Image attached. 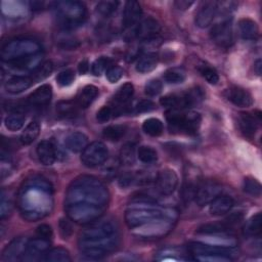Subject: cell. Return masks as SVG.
I'll return each instance as SVG.
<instances>
[{
    "mask_svg": "<svg viewBox=\"0 0 262 262\" xmlns=\"http://www.w3.org/2000/svg\"><path fill=\"white\" fill-rule=\"evenodd\" d=\"M133 181V176L131 174H124L120 177L119 179V184L122 186V187H126L128 185H130Z\"/></svg>",
    "mask_w": 262,
    "mask_h": 262,
    "instance_id": "obj_61",
    "label": "cell"
},
{
    "mask_svg": "<svg viewBox=\"0 0 262 262\" xmlns=\"http://www.w3.org/2000/svg\"><path fill=\"white\" fill-rule=\"evenodd\" d=\"M36 152L40 163L44 166H51L57 158L56 147L51 140L40 141L37 145Z\"/></svg>",
    "mask_w": 262,
    "mask_h": 262,
    "instance_id": "obj_18",
    "label": "cell"
},
{
    "mask_svg": "<svg viewBox=\"0 0 262 262\" xmlns=\"http://www.w3.org/2000/svg\"><path fill=\"white\" fill-rule=\"evenodd\" d=\"M187 177L184 180L182 190H181V196L184 202H189L190 200L194 199V194L196 191V188L200 184H198V177L196 173L192 174L191 172H186Z\"/></svg>",
    "mask_w": 262,
    "mask_h": 262,
    "instance_id": "obj_32",
    "label": "cell"
},
{
    "mask_svg": "<svg viewBox=\"0 0 262 262\" xmlns=\"http://www.w3.org/2000/svg\"><path fill=\"white\" fill-rule=\"evenodd\" d=\"M201 115L194 111H188L183 113V120H182V128L181 131H184L187 134H195L201 125Z\"/></svg>",
    "mask_w": 262,
    "mask_h": 262,
    "instance_id": "obj_29",
    "label": "cell"
},
{
    "mask_svg": "<svg viewBox=\"0 0 262 262\" xmlns=\"http://www.w3.org/2000/svg\"><path fill=\"white\" fill-rule=\"evenodd\" d=\"M163 217L177 218V211L172 208H160L150 199H138L125 213V222L132 229Z\"/></svg>",
    "mask_w": 262,
    "mask_h": 262,
    "instance_id": "obj_4",
    "label": "cell"
},
{
    "mask_svg": "<svg viewBox=\"0 0 262 262\" xmlns=\"http://www.w3.org/2000/svg\"><path fill=\"white\" fill-rule=\"evenodd\" d=\"M110 59L105 56H101L93 61L91 64V72L94 76H100L105 70L110 68Z\"/></svg>",
    "mask_w": 262,
    "mask_h": 262,
    "instance_id": "obj_51",
    "label": "cell"
},
{
    "mask_svg": "<svg viewBox=\"0 0 262 262\" xmlns=\"http://www.w3.org/2000/svg\"><path fill=\"white\" fill-rule=\"evenodd\" d=\"M123 69L118 67V66H112L106 70V79L111 82V83H116L118 82L122 76H123Z\"/></svg>",
    "mask_w": 262,
    "mask_h": 262,
    "instance_id": "obj_55",
    "label": "cell"
},
{
    "mask_svg": "<svg viewBox=\"0 0 262 262\" xmlns=\"http://www.w3.org/2000/svg\"><path fill=\"white\" fill-rule=\"evenodd\" d=\"M142 129L147 135L156 137V136H160L163 133L164 126L162 121H160L159 119L149 118L143 122Z\"/></svg>",
    "mask_w": 262,
    "mask_h": 262,
    "instance_id": "obj_37",
    "label": "cell"
},
{
    "mask_svg": "<svg viewBox=\"0 0 262 262\" xmlns=\"http://www.w3.org/2000/svg\"><path fill=\"white\" fill-rule=\"evenodd\" d=\"M97 95L98 88L94 85H87L78 94L76 102L80 108H86L95 100Z\"/></svg>",
    "mask_w": 262,
    "mask_h": 262,
    "instance_id": "obj_31",
    "label": "cell"
},
{
    "mask_svg": "<svg viewBox=\"0 0 262 262\" xmlns=\"http://www.w3.org/2000/svg\"><path fill=\"white\" fill-rule=\"evenodd\" d=\"M120 243L119 226L113 219H97L86 226L79 236L80 252L97 260L115 251Z\"/></svg>",
    "mask_w": 262,
    "mask_h": 262,
    "instance_id": "obj_2",
    "label": "cell"
},
{
    "mask_svg": "<svg viewBox=\"0 0 262 262\" xmlns=\"http://www.w3.org/2000/svg\"><path fill=\"white\" fill-rule=\"evenodd\" d=\"M160 103L169 110H183L189 106L185 93L166 95L160 99Z\"/></svg>",
    "mask_w": 262,
    "mask_h": 262,
    "instance_id": "obj_30",
    "label": "cell"
},
{
    "mask_svg": "<svg viewBox=\"0 0 262 262\" xmlns=\"http://www.w3.org/2000/svg\"><path fill=\"white\" fill-rule=\"evenodd\" d=\"M25 121H26V117L24 116L23 113H12L5 118L4 124L8 130L17 131L24 126Z\"/></svg>",
    "mask_w": 262,
    "mask_h": 262,
    "instance_id": "obj_41",
    "label": "cell"
},
{
    "mask_svg": "<svg viewBox=\"0 0 262 262\" xmlns=\"http://www.w3.org/2000/svg\"><path fill=\"white\" fill-rule=\"evenodd\" d=\"M228 99L234 105L239 107H249L253 104L254 100L252 95L244 88L234 86L228 91Z\"/></svg>",
    "mask_w": 262,
    "mask_h": 262,
    "instance_id": "obj_23",
    "label": "cell"
},
{
    "mask_svg": "<svg viewBox=\"0 0 262 262\" xmlns=\"http://www.w3.org/2000/svg\"><path fill=\"white\" fill-rule=\"evenodd\" d=\"M78 71L81 75L86 74L89 71V61L87 59H82L78 64Z\"/></svg>",
    "mask_w": 262,
    "mask_h": 262,
    "instance_id": "obj_62",
    "label": "cell"
},
{
    "mask_svg": "<svg viewBox=\"0 0 262 262\" xmlns=\"http://www.w3.org/2000/svg\"><path fill=\"white\" fill-rule=\"evenodd\" d=\"M108 157V149L103 142L94 141L88 144L81 155V162L88 168H94L103 164Z\"/></svg>",
    "mask_w": 262,
    "mask_h": 262,
    "instance_id": "obj_10",
    "label": "cell"
},
{
    "mask_svg": "<svg viewBox=\"0 0 262 262\" xmlns=\"http://www.w3.org/2000/svg\"><path fill=\"white\" fill-rule=\"evenodd\" d=\"M17 206L21 217L30 222L48 216L53 209V190L49 181L32 176L21 184L17 193Z\"/></svg>",
    "mask_w": 262,
    "mask_h": 262,
    "instance_id": "obj_1",
    "label": "cell"
},
{
    "mask_svg": "<svg viewBox=\"0 0 262 262\" xmlns=\"http://www.w3.org/2000/svg\"><path fill=\"white\" fill-rule=\"evenodd\" d=\"M217 10H218L217 2H214V1L203 2L195 14V25L202 29L209 27L214 20Z\"/></svg>",
    "mask_w": 262,
    "mask_h": 262,
    "instance_id": "obj_15",
    "label": "cell"
},
{
    "mask_svg": "<svg viewBox=\"0 0 262 262\" xmlns=\"http://www.w3.org/2000/svg\"><path fill=\"white\" fill-rule=\"evenodd\" d=\"M33 83L34 81L31 77L14 76L5 83V90L11 94H17L30 88Z\"/></svg>",
    "mask_w": 262,
    "mask_h": 262,
    "instance_id": "obj_26",
    "label": "cell"
},
{
    "mask_svg": "<svg viewBox=\"0 0 262 262\" xmlns=\"http://www.w3.org/2000/svg\"><path fill=\"white\" fill-rule=\"evenodd\" d=\"M36 233L39 237H42V238L47 239V241H49L52 237V229L47 224L39 225L36 229Z\"/></svg>",
    "mask_w": 262,
    "mask_h": 262,
    "instance_id": "obj_59",
    "label": "cell"
},
{
    "mask_svg": "<svg viewBox=\"0 0 262 262\" xmlns=\"http://www.w3.org/2000/svg\"><path fill=\"white\" fill-rule=\"evenodd\" d=\"M12 208H13V202H12L11 198L5 190H2L1 201H0V217H1V219H4L5 217H7L10 214Z\"/></svg>",
    "mask_w": 262,
    "mask_h": 262,
    "instance_id": "obj_50",
    "label": "cell"
},
{
    "mask_svg": "<svg viewBox=\"0 0 262 262\" xmlns=\"http://www.w3.org/2000/svg\"><path fill=\"white\" fill-rule=\"evenodd\" d=\"M162 82L158 79H151L149 80L145 86H144V93L147 95V96H157L161 93L162 91Z\"/></svg>",
    "mask_w": 262,
    "mask_h": 262,
    "instance_id": "obj_52",
    "label": "cell"
},
{
    "mask_svg": "<svg viewBox=\"0 0 262 262\" xmlns=\"http://www.w3.org/2000/svg\"><path fill=\"white\" fill-rule=\"evenodd\" d=\"M156 108V104L149 100V99H141L139 100L136 105L134 106V113L141 114V113H147Z\"/></svg>",
    "mask_w": 262,
    "mask_h": 262,
    "instance_id": "obj_56",
    "label": "cell"
},
{
    "mask_svg": "<svg viewBox=\"0 0 262 262\" xmlns=\"http://www.w3.org/2000/svg\"><path fill=\"white\" fill-rule=\"evenodd\" d=\"M40 44L30 38H16L8 41L1 50V58L3 61L9 62L21 57L35 55L40 53Z\"/></svg>",
    "mask_w": 262,
    "mask_h": 262,
    "instance_id": "obj_6",
    "label": "cell"
},
{
    "mask_svg": "<svg viewBox=\"0 0 262 262\" xmlns=\"http://www.w3.org/2000/svg\"><path fill=\"white\" fill-rule=\"evenodd\" d=\"M52 97V87L49 84H44L38 87L28 98L30 105L35 107L46 106Z\"/></svg>",
    "mask_w": 262,
    "mask_h": 262,
    "instance_id": "obj_21",
    "label": "cell"
},
{
    "mask_svg": "<svg viewBox=\"0 0 262 262\" xmlns=\"http://www.w3.org/2000/svg\"><path fill=\"white\" fill-rule=\"evenodd\" d=\"M156 185L160 193L169 195L174 192L178 185V176L172 169H163L156 176Z\"/></svg>",
    "mask_w": 262,
    "mask_h": 262,
    "instance_id": "obj_12",
    "label": "cell"
},
{
    "mask_svg": "<svg viewBox=\"0 0 262 262\" xmlns=\"http://www.w3.org/2000/svg\"><path fill=\"white\" fill-rule=\"evenodd\" d=\"M50 243L42 237H36L28 241L21 261L42 260L45 253L49 250Z\"/></svg>",
    "mask_w": 262,
    "mask_h": 262,
    "instance_id": "obj_14",
    "label": "cell"
},
{
    "mask_svg": "<svg viewBox=\"0 0 262 262\" xmlns=\"http://www.w3.org/2000/svg\"><path fill=\"white\" fill-rule=\"evenodd\" d=\"M133 93H134V87L132 83L127 82L122 86H120V88L117 90L114 96V103L116 104V108H117L116 114H121L123 112V108L127 107V104L131 100Z\"/></svg>",
    "mask_w": 262,
    "mask_h": 262,
    "instance_id": "obj_22",
    "label": "cell"
},
{
    "mask_svg": "<svg viewBox=\"0 0 262 262\" xmlns=\"http://www.w3.org/2000/svg\"><path fill=\"white\" fill-rule=\"evenodd\" d=\"M198 70L200 72V74L202 75V77L205 78V80L210 83V84H217L219 82V76L218 73L216 72V70L212 67H210L209 64L202 62L199 64Z\"/></svg>",
    "mask_w": 262,
    "mask_h": 262,
    "instance_id": "obj_43",
    "label": "cell"
},
{
    "mask_svg": "<svg viewBox=\"0 0 262 262\" xmlns=\"http://www.w3.org/2000/svg\"><path fill=\"white\" fill-rule=\"evenodd\" d=\"M135 161V146L133 143H126L120 150V162L123 165L130 166Z\"/></svg>",
    "mask_w": 262,
    "mask_h": 262,
    "instance_id": "obj_45",
    "label": "cell"
},
{
    "mask_svg": "<svg viewBox=\"0 0 262 262\" xmlns=\"http://www.w3.org/2000/svg\"><path fill=\"white\" fill-rule=\"evenodd\" d=\"M261 213H257L252 216L244 227L245 234L249 236H258L261 233Z\"/></svg>",
    "mask_w": 262,
    "mask_h": 262,
    "instance_id": "obj_39",
    "label": "cell"
},
{
    "mask_svg": "<svg viewBox=\"0 0 262 262\" xmlns=\"http://www.w3.org/2000/svg\"><path fill=\"white\" fill-rule=\"evenodd\" d=\"M175 6L178 8V9H181V10H184V9H187L189 8L193 2L192 1H183V0H180V1H176L174 2Z\"/></svg>",
    "mask_w": 262,
    "mask_h": 262,
    "instance_id": "obj_63",
    "label": "cell"
},
{
    "mask_svg": "<svg viewBox=\"0 0 262 262\" xmlns=\"http://www.w3.org/2000/svg\"><path fill=\"white\" fill-rule=\"evenodd\" d=\"M188 251L193 258L199 256H218L232 260V258L236 255V252L231 247H222L204 242L190 243L188 245Z\"/></svg>",
    "mask_w": 262,
    "mask_h": 262,
    "instance_id": "obj_9",
    "label": "cell"
},
{
    "mask_svg": "<svg viewBox=\"0 0 262 262\" xmlns=\"http://www.w3.org/2000/svg\"><path fill=\"white\" fill-rule=\"evenodd\" d=\"M238 30L242 38L245 40H256L259 37V28L251 18H241L238 20Z\"/></svg>",
    "mask_w": 262,
    "mask_h": 262,
    "instance_id": "obj_28",
    "label": "cell"
},
{
    "mask_svg": "<svg viewBox=\"0 0 262 262\" xmlns=\"http://www.w3.org/2000/svg\"><path fill=\"white\" fill-rule=\"evenodd\" d=\"M137 157L139 161L145 164L154 163L158 160V154L155 148L148 145H142L137 150Z\"/></svg>",
    "mask_w": 262,
    "mask_h": 262,
    "instance_id": "obj_44",
    "label": "cell"
},
{
    "mask_svg": "<svg viewBox=\"0 0 262 262\" xmlns=\"http://www.w3.org/2000/svg\"><path fill=\"white\" fill-rule=\"evenodd\" d=\"M42 260L48 262H70L71 256L68 250L61 247H56L48 250L43 256Z\"/></svg>",
    "mask_w": 262,
    "mask_h": 262,
    "instance_id": "obj_34",
    "label": "cell"
},
{
    "mask_svg": "<svg viewBox=\"0 0 262 262\" xmlns=\"http://www.w3.org/2000/svg\"><path fill=\"white\" fill-rule=\"evenodd\" d=\"M174 217H163L141 226L132 228V233L140 238H160L168 234L175 223Z\"/></svg>",
    "mask_w": 262,
    "mask_h": 262,
    "instance_id": "obj_8",
    "label": "cell"
},
{
    "mask_svg": "<svg viewBox=\"0 0 262 262\" xmlns=\"http://www.w3.org/2000/svg\"><path fill=\"white\" fill-rule=\"evenodd\" d=\"M210 36L212 41L220 47L227 48L233 43L232 27L229 20H224L215 24L211 31Z\"/></svg>",
    "mask_w": 262,
    "mask_h": 262,
    "instance_id": "obj_11",
    "label": "cell"
},
{
    "mask_svg": "<svg viewBox=\"0 0 262 262\" xmlns=\"http://www.w3.org/2000/svg\"><path fill=\"white\" fill-rule=\"evenodd\" d=\"M113 115V110L111 106L104 105L99 108V111L96 113V120L99 123H105L107 122Z\"/></svg>",
    "mask_w": 262,
    "mask_h": 262,
    "instance_id": "obj_57",
    "label": "cell"
},
{
    "mask_svg": "<svg viewBox=\"0 0 262 262\" xmlns=\"http://www.w3.org/2000/svg\"><path fill=\"white\" fill-rule=\"evenodd\" d=\"M254 68H255V71L257 73V75H260L261 74V60L258 59L255 64H254Z\"/></svg>",
    "mask_w": 262,
    "mask_h": 262,
    "instance_id": "obj_64",
    "label": "cell"
},
{
    "mask_svg": "<svg viewBox=\"0 0 262 262\" xmlns=\"http://www.w3.org/2000/svg\"><path fill=\"white\" fill-rule=\"evenodd\" d=\"M71 221L72 220L69 217L59 219L58 229H59V233L63 239L70 238L73 234V226H72Z\"/></svg>",
    "mask_w": 262,
    "mask_h": 262,
    "instance_id": "obj_54",
    "label": "cell"
},
{
    "mask_svg": "<svg viewBox=\"0 0 262 262\" xmlns=\"http://www.w3.org/2000/svg\"><path fill=\"white\" fill-rule=\"evenodd\" d=\"M78 107L76 100H61L56 104V112L63 118H71L77 114Z\"/></svg>",
    "mask_w": 262,
    "mask_h": 262,
    "instance_id": "obj_38",
    "label": "cell"
},
{
    "mask_svg": "<svg viewBox=\"0 0 262 262\" xmlns=\"http://www.w3.org/2000/svg\"><path fill=\"white\" fill-rule=\"evenodd\" d=\"M64 145L73 152H79L88 145V137L82 132H72L64 138Z\"/></svg>",
    "mask_w": 262,
    "mask_h": 262,
    "instance_id": "obj_27",
    "label": "cell"
},
{
    "mask_svg": "<svg viewBox=\"0 0 262 262\" xmlns=\"http://www.w3.org/2000/svg\"><path fill=\"white\" fill-rule=\"evenodd\" d=\"M222 187L220 184L213 181H206L198 186L194 194V201L201 207L206 206L220 195Z\"/></svg>",
    "mask_w": 262,
    "mask_h": 262,
    "instance_id": "obj_13",
    "label": "cell"
},
{
    "mask_svg": "<svg viewBox=\"0 0 262 262\" xmlns=\"http://www.w3.org/2000/svg\"><path fill=\"white\" fill-rule=\"evenodd\" d=\"M142 15V9L137 1L130 0L125 3L123 12V26L124 28H131L138 23Z\"/></svg>",
    "mask_w": 262,
    "mask_h": 262,
    "instance_id": "obj_19",
    "label": "cell"
},
{
    "mask_svg": "<svg viewBox=\"0 0 262 262\" xmlns=\"http://www.w3.org/2000/svg\"><path fill=\"white\" fill-rule=\"evenodd\" d=\"M244 191L252 196H260L261 184L253 177H246L244 180Z\"/></svg>",
    "mask_w": 262,
    "mask_h": 262,
    "instance_id": "obj_49",
    "label": "cell"
},
{
    "mask_svg": "<svg viewBox=\"0 0 262 262\" xmlns=\"http://www.w3.org/2000/svg\"><path fill=\"white\" fill-rule=\"evenodd\" d=\"M126 131L127 128L124 125H110L103 129L102 135L107 140L118 141L125 135Z\"/></svg>",
    "mask_w": 262,
    "mask_h": 262,
    "instance_id": "obj_40",
    "label": "cell"
},
{
    "mask_svg": "<svg viewBox=\"0 0 262 262\" xmlns=\"http://www.w3.org/2000/svg\"><path fill=\"white\" fill-rule=\"evenodd\" d=\"M234 205V201L228 195H218L210 203L209 211L213 216H221L228 213Z\"/></svg>",
    "mask_w": 262,
    "mask_h": 262,
    "instance_id": "obj_25",
    "label": "cell"
},
{
    "mask_svg": "<svg viewBox=\"0 0 262 262\" xmlns=\"http://www.w3.org/2000/svg\"><path fill=\"white\" fill-rule=\"evenodd\" d=\"M244 219V214L242 212H234L232 214H230L224 221V224L227 226V228L232 227L238 223H241V221Z\"/></svg>",
    "mask_w": 262,
    "mask_h": 262,
    "instance_id": "obj_58",
    "label": "cell"
},
{
    "mask_svg": "<svg viewBox=\"0 0 262 262\" xmlns=\"http://www.w3.org/2000/svg\"><path fill=\"white\" fill-rule=\"evenodd\" d=\"M53 72V63L50 60L44 61L43 63H41L34 72L32 75V79L35 82L38 81H42L44 79H46L47 77H49L51 75V73Z\"/></svg>",
    "mask_w": 262,
    "mask_h": 262,
    "instance_id": "obj_42",
    "label": "cell"
},
{
    "mask_svg": "<svg viewBox=\"0 0 262 262\" xmlns=\"http://www.w3.org/2000/svg\"><path fill=\"white\" fill-rule=\"evenodd\" d=\"M161 30L159 21L152 17L142 19L134 30V36L139 40H150Z\"/></svg>",
    "mask_w": 262,
    "mask_h": 262,
    "instance_id": "obj_16",
    "label": "cell"
},
{
    "mask_svg": "<svg viewBox=\"0 0 262 262\" xmlns=\"http://www.w3.org/2000/svg\"><path fill=\"white\" fill-rule=\"evenodd\" d=\"M260 123V115H252L250 113H241L238 117V126L242 131V133L249 137L252 138Z\"/></svg>",
    "mask_w": 262,
    "mask_h": 262,
    "instance_id": "obj_20",
    "label": "cell"
},
{
    "mask_svg": "<svg viewBox=\"0 0 262 262\" xmlns=\"http://www.w3.org/2000/svg\"><path fill=\"white\" fill-rule=\"evenodd\" d=\"M1 7L3 13L11 17L20 16L26 12V5L20 1H2Z\"/></svg>",
    "mask_w": 262,
    "mask_h": 262,
    "instance_id": "obj_36",
    "label": "cell"
},
{
    "mask_svg": "<svg viewBox=\"0 0 262 262\" xmlns=\"http://www.w3.org/2000/svg\"><path fill=\"white\" fill-rule=\"evenodd\" d=\"M75 80V72L72 69H67L58 73L56 76V82L60 86H69Z\"/></svg>",
    "mask_w": 262,
    "mask_h": 262,
    "instance_id": "obj_53",
    "label": "cell"
},
{
    "mask_svg": "<svg viewBox=\"0 0 262 262\" xmlns=\"http://www.w3.org/2000/svg\"><path fill=\"white\" fill-rule=\"evenodd\" d=\"M119 4L120 3L118 1H113V0L100 1L96 5V11L102 16H110L117 10Z\"/></svg>",
    "mask_w": 262,
    "mask_h": 262,
    "instance_id": "obj_47",
    "label": "cell"
},
{
    "mask_svg": "<svg viewBox=\"0 0 262 262\" xmlns=\"http://www.w3.org/2000/svg\"><path fill=\"white\" fill-rule=\"evenodd\" d=\"M42 60V55L41 53L35 54V55H30L26 57H21L12 61L7 62L10 68L16 70V71H35L40 64Z\"/></svg>",
    "mask_w": 262,
    "mask_h": 262,
    "instance_id": "obj_24",
    "label": "cell"
},
{
    "mask_svg": "<svg viewBox=\"0 0 262 262\" xmlns=\"http://www.w3.org/2000/svg\"><path fill=\"white\" fill-rule=\"evenodd\" d=\"M53 8L58 21L63 28L73 29L79 27L86 19V6L80 1H57L53 3Z\"/></svg>",
    "mask_w": 262,
    "mask_h": 262,
    "instance_id": "obj_5",
    "label": "cell"
},
{
    "mask_svg": "<svg viewBox=\"0 0 262 262\" xmlns=\"http://www.w3.org/2000/svg\"><path fill=\"white\" fill-rule=\"evenodd\" d=\"M39 133H40L39 123L36 121H32L26 126V128L21 132L19 140L23 144H26V145L31 144L32 142H34L36 140Z\"/></svg>",
    "mask_w": 262,
    "mask_h": 262,
    "instance_id": "obj_35",
    "label": "cell"
},
{
    "mask_svg": "<svg viewBox=\"0 0 262 262\" xmlns=\"http://www.w3.org/2000/svg\"><path fill=\"white\" fill-rule=\"evenodd\" d=\"M164 80L170 84H179L185 80V73L178 68H171L164 73Z\"/></svg>",
    "mask_w": 262,
    "mask_h": 262,
    "instance_id": "obj_46",
    "label": "cell"
},
{
    "mask_svg": "<svg viewBox=\"0 0 262 262\" xmlns=\"http://www.w3.org/2000/svg\"><path fill=\"white\" fill-rule=\"evenodd\" d=\"M108 190L96 177L82 175L75 178L68 187L64 205L83 204L107 207Z\"/></svg>",
    "mask_w": 262,
    "mask_h": 262,
    "instance_id": "obj_3",
    "label": "cell"
},
{
    "mask_svg": "<svg viewBox=\"0 0 262 262\" xmlns=\"http://www.w3.org/2000/svg\"><path fill=\"white\" fill-rule=\"evenodd\" d=\"M79 45H80V43L76 39H66V40L62 39L58 43V46H60L63 49H67V50L76 49L77 47H79Z\"/></svg>",
    "mask_w": 262,
    "mask_h": 262,
    "instance_id": "obj_60",
    "label": "cell"
},
{
    "mask_svg": "<svg viewBox=\"0 0 262 262\" xmlns=\"http://www.w3.org/2000/svg\"><path fill=\"white\" fill-rule=\"evenodd\" d=\"M106 207L95 205H83L72 204L64 205V211L67 216L78 224H89L101 217Z\"/></svg>",
    "mask_w": 262,
    "mask_h": 262,
    "instance_id": "obj_7",
    "label": "cell"
},
{
    "mask_svg": "<svg viewBox=\"0 0 262 262\" xmlns=\"http://www.w3.org/2000/svg\"><path fill=\"white\" fill-rule=\"evenodd\" d=\"M27 241L24 237H16L12 239L3 250L2 253V260L3 261H17L21 260L26 246H27Z\"/></svg>",
    "mask_w": 262,
    "mask_h": 262,
    "instance_id": "obj_17",
    "label": "cell"
},
{
    "mask_svg": "<svg viewBox=\"0 0 262 262\" xmlns=\"http://www.w3.org/2000/svg\"><path fill=\"white\" fill-rule=\"evenodd\" d=\"M157 63H158L157 55L155 53H147L140 56V58L136 63L135 69L138 73L145 74L155 70L157 67Z\"/></svg>",
    "mask_w": 262,
    "mask_h": 262,
    "instance_id": "obj_33",
    "label": "cell"
},
{
    "mask_svg": "<svg viewBox=\"0 0 262 262\" xmlns=\"http://www.w3.org/2000/svg\"><path fill=\"white\" fill-rule=\"evenodd\" d=\"M227 226L223 223H209V224H204L202 225L196 232L199 234H204V235H208V234H215V233H223L227 230Z\"/></svg>",
    "mask_w": 262,
    "mask_h": 262,
    "instance_id": "obj_48",
    "label": "cell"
}]
</instances>
